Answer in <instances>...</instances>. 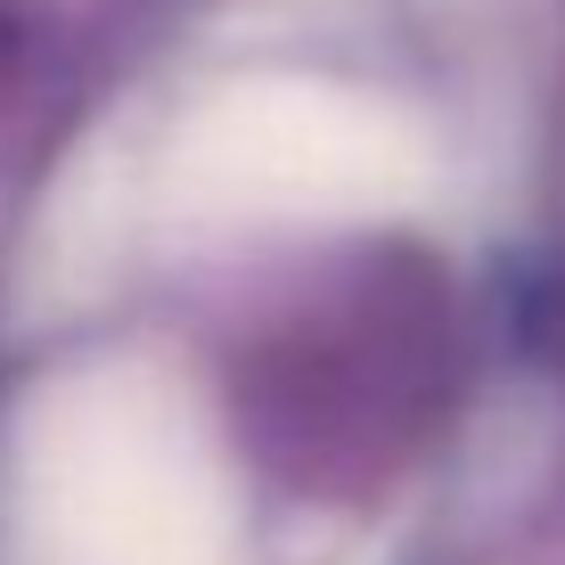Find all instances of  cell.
<instances>
[{
  "label": "cell",
  "mask_w": 565,
  "mask_h": 565,
  "mask_svg": "<svg viewBox=\"0 0 565 565\" xmlns=\"http://www.w3.org/2000/svg\"><path fill=\"white\" fill-rule=\"evenodd\" d=\"M492 0H213L33 213L9 565H451L541 402Z\"/></svg>",
  "instance_id": "6da1fadb"
}]
</instances>
